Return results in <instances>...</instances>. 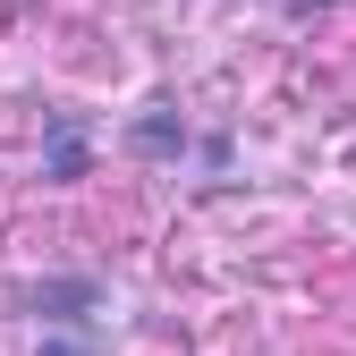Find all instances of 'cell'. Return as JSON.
<instances>
[{
    "instance_id": "6da1fadb",
    "label": "cell",
    "mask_w": 356,
    "mask_h": 356,
    "mask_svg": "<svg viewBox=\"0 0 356 356\" xmlns=\"http://www.w3.org/2000/svg\"><path fill=\"white\" fill-rule=\"evenodd\" d=\"M76 170H85V136L60 119V127H51V178H76Z\"/></svg>"
}]
</instances>
